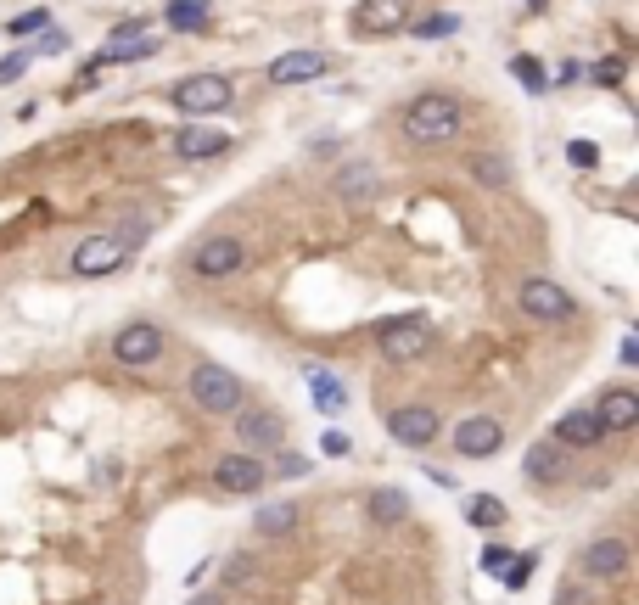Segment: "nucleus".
Returning <instances> with one entry per match:
<instances>
[{"label":"nucleus","mask_w":639,"mask_h":605,"mask_svg":"<svg viewBox=\"0 0 639 605\" xmlns=\"http://www.w3.org/2000/svg\"><path fill=\"white\" fill-rule=\"evenodd\" d=\"M398 129H404V141H415V146H443L466 129V107H460L449 90H426V96H415L410 107L398 113Z\"/></svg>","instance_id":"obj_1"},{"label":"nucleus","mask_w":639,"mask_h":605,"mask_svg":"<svg viewBox=\"0 0 639 605\" xmlns=\"http://www.w3.org/2000/svg\"><path fill=\"white\" fill-rule=\"evenodd\" d=\"M169 101L185 118H213L236 101V85H230L225 73H191V79H180V85L169 90Z\"/></svg>","instance_id":"obj_2"},{"label":"nucleus","mask_w":639,"mask_h":605,"mask_svg":"<svg viewBox=\"0 0 639 605\" xmlns=\"http://www.w3.org/2000/svg\"><path fill=\"white\" fill-rule=\"evenodd\" d=\"M516 303H522L527 320L539 325H567L572 314H578V303H572V292L561 281H550V275H533V281L516 286Z\"/></svg>","instance_id":"obj_3"},{"label":"nucleus","mask_w":639,"mask_h":605,"mask_svg":"<svg viewBox=\"0 0 639 605\" xmlns=\"http://www.w3.org/2000/svg\"><path fill=\"white\" fill-rule=\"evenodd\" d=\"M376 348H382L387 365H415V359H426V353H432V325L415 320V314L387 320L382 331H376Z\"/></svg>","instance_id":"obj_4"},{"label":"nucleus","mask_w":639,"mask_h":605,"mask_svg":"<svg viewBox=\"0 0 639 605\" xmlns=\"http://www.w3.org/2000/svg\"><path fill=\"white\" fill-rule=\"evenodd\" d=\"M191 398H197V409H208V415H236V409H242V381L225 365H197L191 370Z\"/></svg>","instance_id":"obj_5"},{"label":"nucleus","mask_w":639,"mask_h":605,"mask_svg":"<svg viewBox=\"0 0 639 605\" xmlns=\"http://www.w3.org/2000/svg\"><path fill=\"white\" fill-rule=\"evenodd\" d=\"M247 264V241L242 236H208L191 253V269H197L202 281H225V275H236V269Z\"/></svg>","instance_id":"obj_6"},{"label":"nucleus","mask_w":639,"mask_h":605,"mask_svg":"<svg viewBox=\"0 0 639 605\" xmlns=\"http://www.w3.org/2000/svg\"><path fill=\"white\" fill-rule=\"evenodd\" d=\"M113 359L118 365H129V370H146V365H157L163 359V331H157L152 320H135V325H124L113 337Z\"/></svg>","instance_id":"obj_7"},{"label":"nucleus","mask_w":639,"mask_h":605,"mask_svg":"<svg viewBox=\"0 0 639 605\" xmlns=\"http://www.w3.org/2000/svg\"><path fill=\"white\" fill-rule=\"evenodd\" d=\"M410 29V0H359L354 6V34L359 40H382V34Z\"/></svg>","instance_id":"obj_8"},{"label":"nucleus","mask_w":639,"mask_h":605,"mask_svg":"<svg viewBox=\"0 0 639 605\" xmlns=\"http://www.w3.org/2000/svg\"><path fill=\"white\" fill-rule=\"evenodd\" d=\"M438 415H432V409L426 404H404V409H393V415H387V437H393V443H404V449H432V443H438Z\"/></svg>","instance_id":"obj_9"},{"label":"nucleus","mask_w":639,"mask_h":605,"mask_svg":"<svg viewBox=\"0 0 639 605\" xmlns=\"http://www.w3.org/2000/svg\"><path fill=\"white\" fill-rule=\"evenodd\" d=\"M505 449V421H494V415H466V421L455 426V454L460 460H488V454Z\"/></svg>","instance_id":"obj_10"},{"label":"nucleus","mask_w":639,"mask_h":605,"mask_svg":"<svg viewBox=\"0 0 639 605\" xmlns=\"http://www.w3.org/2000/svg\"><path fill=\"white\" fill-rule=\"evenodd\" d=\"M124 258H129V247L113 236V230H101V236H85L73 247V275H113Z\"/></svg>","instance_id":"obj_11"},{"label":"nucleus","mask_w":639,"mask_h":605,"mask_svg":"<svg viewBox=\"0 0 639 605\" xmlns=\"http://www.w3.org/2000/svg\"><path fill=\"white\" fill-rule=\"evenodd\" d=\"M213 482L225 493H258L270 482V465H258L253 454H225V460L213 465Z\"/></svg>","instance_id":"obj_12"},{"label":"nucleus","mask_w":639,"mask_h":605,"mask_svg":"<svg viewBox=\"0 0 639 605\" xmlns=\"http://www.w3.org/2000/svg\"><path fill=\"white\" fill-rule=\"evenodd\" d=\"M326 73H331L326 51H281V57L270 62L275 85H309V79H326Z\"/></svg>","instance_id":"obj_13"},{"label":"nucleus","mask_w":639,"mask_h":605,"mask_svg":"<svg viewBox=\"0 0 639 605\" xmlns=\"http://www.w3.org/2000/svg\"><path fill=\"white\" fill-rule=\"evenodd\" d=\"M152 51H157V40L146 34V23H141V17H129L124 29L96 51V62H146Z\"/></svg>","instance_id":"obj_14"},{"label":"nucleus","mask_w":639,"mask_h":605,"mask_svg":"<svg viewBox=\"0 0 639 605\" xmlns=\"http://www.w3.org/2000/svg\"><path fill=\"white\" fill-rule=\"evenodd\" d=\"M595 421H600V432H634L639 426V393L634 387H606L600 404H595Z\"/></svg>","instance_id":"obj_15"},{"label":"nucleus","mask_w":639,"mask_h":605,"mask_svg":"<svg viewBox=\"0 0 639 605\" xmlns=\"http://www.w3.org/2000/svg\"><path fill=\"white\" fill-rule=\"evenodd\" d=\"M628 538H595V544L583 549V572L589 577H623L628 572Z\"/></svg>","instance_id":"obj_16"},{"label":"nucleus","mask_w":639,"mask_h":605,"mask_svg":"<svg viewBox=\"0 0 639 605\" xmlns=\"http://www.w3.org/2000/svg\"><path fill=\"white\" fill-rule=\"evenodd\" d=\"M600 437L606 432H600L595 409H567V415L555 421V443H561V449H595Z\"/></svg>","instance_id":"obj_17"},{"label":"nucleus","mask_w":639,"mask_h":605,"mask_svg":"<svg viewBox=\"0 0 639 605\" xmlns=\"http://www.w3.org/2000/svg\"><path fill=\"white\" fill-rule=\"evenodd\" d=\"M236 432H242L247 449H281L286 421H275L270 409H247V415H236Z\"/></svg>","instance_id":"obj_18"},{"label":"nucleus","mask_w":639,"mask_h":605,"mask_svg":"<svg viewBox=\"0 0 639 605\" xmlns=\"http://www.w3.org/2000/svg\"><path fill=\"white\" fill-rule=\"evenodd\" d=\"M225 146H230L225 129H208V124H185L180 135H174V152L191 157V163H208V157H219Z\"/></svg>","instance_id":"obj_19"},{"label":"nucleus","mask_w":639,"mask_h":605,"mask_svg":"<svg viewBox=\"0 0 639 605\" xmlns=\"http://www.w3.org/2000/svg\"><path fill=\"white\" fill-rule=\"evenodd\" d=\"M303 376H309V398H314L320 409H326V415H342V409H348V393H342V381L331 376V370L309 365Z\"/></svg>","instance_id":"obj_20"},{"label":"nucleus","mask_w":639,"mask_h":605,"mask_svg":"<svg viewBox=\"0 0 639 605\" xmlns=\"http://www.w3.org/2000/svg\"><path fill=\"white\" fill-rule=\"evenodd\" d=\"M471 174H477V185H488V191H505V185H511V157L499 152V146H483V152L471 157Z\"/></svg>","instance_id":"obj_21"},{"label":"nucleus","mask_w":639,"mask_h":605,"mask_svg":"<svg viewBox=\"0 0 639 605\" xmlns=\"http://www.w3.org/2000/svg\"><path fill=\"white\" fill-rule=\"evenodd\" d=\"M253 527H258V538H281V533H292V527H298V505L275 499V505H264V510L253 516Z\"/></svg>","instance_id":"obj_22"},{"label":"nucleus","mask_w":639,"mask_h":605,"mask_svg":"<svg viewBox=\"0 0 639 605\" xmlns=\"http://www.w3.org/2000/svg\"><path fill=\"white\" fill-rule=\"evenodd\" d=\"M174 34H191V29H208V0H169V12H163Z\"/></svg>","instance_id":"obj_23"},{"label":"nucleus","mask_w":639,"mask_h":605,"mask_svg":"<svg viewBox=\"0 0 639 605\" xmlns=\"http://www.w3.org/2000/svg\"><path fill=\"white\" fill-rule=\"evenodd\" d=\"M365 510H370L376 521H387V527H393V521L410 516V499H404V488H376V493L365 499Z\"/></svg>","instance_id":"obj_24"},{"label":"nucleus","mask_w":639,"mask_h":605,"mask_svg":"<svg viewBox=\"0 0 639 605\" xmlns=\"http://www.w3.org/2000/svg\"><path fill=\"white\" fill-rule=\"evenodd\" d=\"M466 521L471 527H505V499H499V493H471Z\"/></svg>","instance_id":"obj_25"},{"label":"nucleus","mask_w":639,"mask_h":605,"mask_svg":"<svg viewBox=\"0 0 639 605\" xmlns=\"http://www.w3.org/2000/svg\"><path fill=\"white\" fill-rule=\"evenodd\" d=\"M527 477H533V482L561 477V454H555L550 443H533V449H527Z\"/></svg>","instance_id":"obj_26"},{"label":"nucleus","mask_w":639,"mask_h":605,"mask_svg":"<svg viewBox=\"0 0 639 605\" xmlns=\"http://www.w3.org/2000/svg\"><path fill=\"white\" fill-rule=\"evenodd\" d=\"M370 191H376V174H370V169H348V174L337 180V197H348V202L370 197Z\"/></svg>","instance_id":"obj_27"},{"label":"nucleus","mask_w":639,"mask_h":605,"mask_svg":"<svg viewBox=\"0 0 639 605\" xmlns=\"http://www.w3.org/2000/svg\"><path fill=\"white\" fill-rule=\"evenodd\" d=\"M455 29H460L455 12H432V17H421V23H415V34H421V40H449Z\"/></svg>","instance_id":"obj_28"},{"label":"nucleus","mask_w":639,"mask_h":605,"mask_svg":"<svg viewBox=\"0 0 639 605\" xmlns=\"http://www.w3.org/2000/svg\"><path fill=\"white\" fill-rule=\"evenodd\" d=\"M45 29H51V12H45V6H34V12L12 17V34H45Z\"/></svg>","instance_id":"obj_29"},{"label":"nucleus","mask_w":639,"mask_h":605,"mask_svg":"<svg viewBox=\"0 0 639 605\" xmlns=\"http://www.w3.org/2000/svg\"><path fill=\"white\" fill-rule=\"evenodd\" d=\"M511 68H516V79H522L527 90H544V68H539V57H516Z\"/></svg>","instance_id":"obj_30"},{"label":"nucleus","mask_w":639,"mask_h":605,"mask_svg":"<svg viewBox=\"0 0 639 605\" xmlns=\"http://www.w3.org/2000/svg\"><path fill=\"white\" fill-rule=\"evenodd\" d=\"M567 157H572V169H595V163H600V146L595 141H572Z\"/></svg>","instance_id":"obj_31"},{"label":"nucleus","mask_w":639,"mask_h":605,"mask_svg":"<svg viewBox=\"0 0 639 605\" xmlns=\"http://www.w3.org/2000/svg\"><path fill=\"white\" fill-rule=\"evenodd\" d=\"M483 572H488V577H505V572H511V549L488 544V549H483Z\"/></svg>","instance_id":"obj_32"},{"label":"nucleus","mask_w":639,"mask_h":605,"mask_svg":"<svg viewBox=\"0 0 639 605\" xmlns=\"http://www.w3.org/2000/svg\"><path fill=\"white\" fill-rule=\"evenodd\" d=\"M29 51H12V57H6V62H0V85H12V79H23V73H29Z\"/></svg>","instance_id":"obj_33"},{"label":"nucleus","mask_w":639,"mask_h":605,"mask_svg":"<svg viewBox=\"0 0 639 605\" xmlns=\"http://www.w3.org/2000/svg\"><path fill=\"white\" fill-rule=\"evenodd\" d=\"M275 471H281V477H309L314 465H309V454H281V460H275Z\"/></svg>","instance_id":"obj_34"},{"label":"nucleus","mask_w":639,"mask_h":605,"mask_svg":"<svg viewBox=\"0 0 639 605\" xmlns=\"http://www.w3.org/2000/svg\"><path fill=\"white\" fill-rule=\"evenodd\" d=\"M40 51H68V34H62V29H45L40 34Z\"/></svg>","instance_id":"obj_35"},{"label":"nucleus","mask_w":639,"mask_h":605,"mask_svg":"<svg viewBox=\"0 0 639 605\" xmlns=\"http://www.w3.org/2000/svg\"><path fill=\"white\" fill-rule=\"evenodd\" d=\"M617 79H623V62L606 57V62H600V85H617Z\"/></svg>","instance_id":"obj_36"},{"label":"nucleus","mask_w":639,"mask_h":605,"mask_svg":"<svg viewBox=\"0 0 639 605\" xmlns=\"http://www.w3.org/2000/svg\"><path fill=\"white\" fill-rule=\"evenodd\" d=\"M185 605H225V594H219V589H202V594H191Z\"/></svg>","instance_id":"obj_37"},{"label":"nucleus","mask_w":639,"mask_h":605,"mask_svg":"<svg viewBox=\"0 0 639 605\" xmlns=\"http://www.w3.org/2000/svg\"><path fill=\"white\" fill-rule=\"evenodd\" d=\"M326 454H348V437H342V432H326Z\"/></svg>","instance_id":"obj_38"},{"label":"nucleus","mask_w":639,"mask_h":605,"mask_svg":"<svg viewBox=\"0 0 639 605\" xmlns=\"http://www.w3.org/2000/svg\"><path fill=\"white\" fill-rule=\"evenodd\" d=\"M555 605H583V594L578 589H561V600H555Z\"/></svg>","instance_id":"obj_39"},{"label":"nucleus","mask_w":639,"mask_h":605,"mask_svg":"<svg viewBox=\"0 0 639 605\" xmlns=\"http://www.w3.org/2000/svg\"><path fill=\"white\" fill-rule=\"evenodd\" d=\"M527 6H533V12H539V6H544V0H527Z\"/></svg>","instance_id":"obj_40"}]
</instances>
